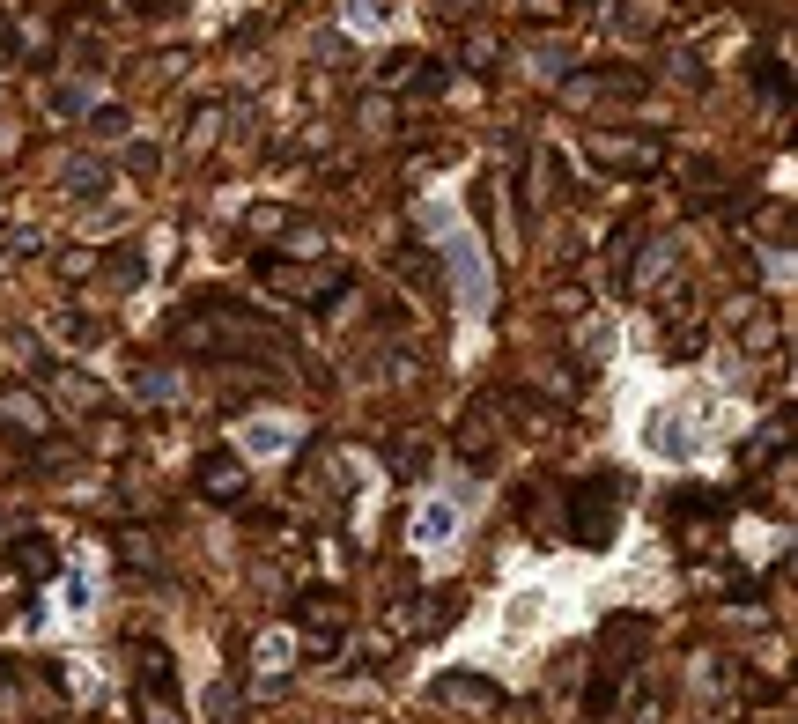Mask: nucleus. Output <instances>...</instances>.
<instances>
[{
    "mask_svg": "<svg viewBox=\"0 0 798 724\" xmlns=\"http://www.w3.org/2000/svg\"><path fill=\"white\" fill-rule=\"evenodd\" d=\"M451 525H459V510H451V503H429V510H422V525H414V540H422V547H444V540H451Z\"/></svg>",
    "mask_w": 798,
    "mask_h": 724,
    "instance_id": "nucleus-1",
    "label": "nucleus"
}]
</instances>
